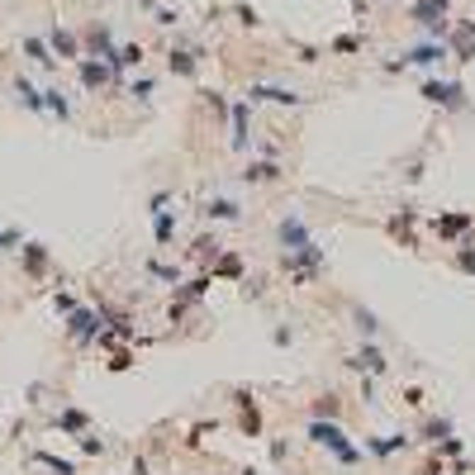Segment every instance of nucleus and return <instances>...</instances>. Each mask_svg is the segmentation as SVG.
Returning <instances> with one entry per match:
<instances>
[{
    "label": "nucleus",
    "instance_id": "1",
    "mask_svg": "<svg viewBox=\"0 0 475 475\" xmlns=\"http://www.w3.org/2000/svg\"><path fill=\"white\" fill-rule=\"evenodd\" d=\"M309 437H314L318 447H328L332 457L337 461H357V447L347 442V432H342V428H337V418H314V423H309Z\"/></svg>",
    "mask_w": 475,
    "mask_h": 475
},
{
    "label": "nucleus",
    "instance_id": "2",
    "mask_svg": "<svg viewBox=\"0 0 475 475\" xmlns=\"http://www.w3.org/2000/svg\"><path fill=\"white\" fill-rule=\"evenodd\" d=\"M447 10H452V0H418V5H413V19L428 24L437 38H447Z\"/></svg>",
    "mask_w": 475,
    "mask_h": 475
},
{
    "label": "nucleus",
    "instance_id": "3",
    "mask_svg": "<svg viewBox=\"0 0 475 475\" xmlns=\"http://www.w3.org/2000/svg\"><path fill=\"white\" fill-rule=\"evenodd\" d=\"M423 95L432 105H447V110H466V91L457 81H423Z\"/></svg>",
    "mask_w": 475,
    "mask_h": 475
},
{
    "label": "nucleus",
    "instance_id": "4",
    "mask_svg": "<svg viewBox=\"0 0 475 475\" xmlns=\"http://www.w3.org/2000/svg\"><path fill=\"white\" fill-rule=\"evenodd\" d=\"M442 57H447L442 43H418V48H409V52H404V62H395L390 72H399V67H437Z\"/></svg>",
    "mask_w": 475,
    "mask_h": 475
},
{
    "label": "nucleus",
    "instance_id": "5",
    "mask_svg": "<svg viewBox=\"0 0 475 475\" xmlns=\"http://www.w3.org/2000/svg\"><path fill=\"white\" fill-rule=\"evenodd\" d=\"M67 332H72L77 342H91V337H100V314H91V309H72V318H67Z\"/></svg>",
    "mask_w": 475,
    "mask_h": 475
},
{
    "label": "nucleus",
    "instance_id": "6",
    "mask_svg": "<svg viewBox=\"0 0 475 475\" xmlns=\"http://www.w3.org/2000/svg\"><path fill=\"white\" fill-rule=\"evenodd\" d=\"M105 81H110V62H95V57L81 62V86H86V91H100Z\"/></svg>",
    "mask_w": 475,
    "mask_h": 475
},
{
    "label": "nucleus",
    "instance_id": "7",
    "mask_svg": "<svg viewBox=\"0 0 475 475\" xmlns=\"http://www.w3.org/2000/svg\"><path fill=\"white\" fill-rule=\"evenodd\" d=\"M471 214H437V219H432V228H437V238H457V233H466V228H471Z\"/></svg>",
    "mask_w": 475,
    "mask_h": 475
},
{
    "label": "nucleus",
    "instance_id": "8",
    "mask_svg": "<svg viewBox=\"0 0 475 475\" xmlns=\"http://www.w3.org/2000/svg\"><path fill=\"white\" fill-rule=\"evenodd\" d=\"M86 48H91L95 57H105V62H110V57H114V38H110V29H105V24H95V29L86 33Z\"/></svg>",
    "mask_w": 475,
    "mask_h": 475
},
{
    "label": "nucleus",
    "instance_id": "9",
    "mask_svg": "<svg viewBox=\"0 0 475 475\" xmlns=\"http://www.w3.org/2000/svg\"><path fill=\"white\" fill-rule=\"evenodd\" d=\"M247 95H252V105H257V100H271V105H300V95L281 91V86H252Z\"/></svg>",
    "mask_w": 475,
    "mask_h": 475
},
{
    "label": "nucleus",
    "instance_id": "10",
    "mask_svg": "<svg viewBox=\"0 0 475 475\" xmlns=\"http://www.w3.org/2000/svg\"><path fill=\"white\" fill-rule=\"evenodd\" d=\"M281 242H285V252H295V247L314 242V238L304 233V223H300V219H281Z\"/></svg>",
    "mask_w": 475,
    "mask_h": 475
},
{
    "label": "nucleus",
    "instance_id": "11",
    "mask_svg": "<svg viewBox=\"0 0 475 475\" xmlns=\"http://www.w3.org/2000/svg\"><path fill=\"white\" fill-rule=\"evenodd\" d=\"M48 48H52L57 57H81L77 38H72V33H67V29H52V33H48Z\"/></svg>",
    "mask_w": 475,
    "mask_h": 475
},
{
    "label": "nucleus",
    "instance_id": "12",
    "mask_svg": "<svg viewBox=\"0 0 475 475\" xmlns=\"http://www.w3.org/2000/svg\"><path fill=\"white\" fill-rule=\"evenodd\" d=\"M238 404H242V432H262V413H257V404H252V395H247V390H242V395H238Z\"/></svg>",
    "mask_w": 475,
    "mask_h": 475
},
{
    "label": "nucleus",
    "instance_id": "13",
    "mask_svg": "<svg viewBox=\"0 0 475 475\" xmlns=\"http://www.w3.org/2000/svg\"><path fill=\"white\" fill-rule=\"evenodd\" d=\"M43 267H48V247L24 242V271H29V276H43Z\"/></svg>",
    "mask_w": 475,
    "mask_h": 475
},
{
    "label": "nucleus",
    "instance_id": "14",
    "mask_svg": "<svg viewBox=\"0 0 475 475\" xmlns=\"http://www.w3.org/2000/svg\"><path fill=\"white\" fill-rule=\"evenodd\" d=\"M167 67H172V77H195V52H167Z\"/></svg>",
    "mask_w": 475,
    "mask_h": 475
},
{
    "label": "nucleus",
    "instance_id": "15",
    "mask_svg": "<svg viewBox=\"0 0 475 475\" xmlns=\"http://www.w3.org/2000/svg\"><path fill=\"white\" fill-rule=\"evenodd\" d=\"M276 176H281V167H276V162H252V167L242 172V181L252 186V181H276Z\"/></svg>",
    "mask_w": 475,
    "mask_h": 475
},
{
    "label": "nucleus",
    "instance_id": "16",
    "mask_svg": "<svg viewBox=\"0 0 475 475\" xmlns=\"http://www.w3.org/2000/svg\"><path fill=\"white\" fill-rule=\"evenodd\" d=\"M24 52H29L38 67H52V62H57V57H52V48H48L43 38H24Z\"/></svg>",
    "mask_w": 475,
    "mask_h": 475
},
{
    "label": "nucleus",
    "instance_id": "17",
    "mask_svg": "<svg viewBox=\"0 0 475 475\" xmlns=\"http://www.w3.org/2000/svg\"><path fill=\"white\" fill-rule=\"evenodd\" d=\"M15 95H19V100H24V105H29L33 114H43V95L33 91V86H29V81H24V77H15Z\"/></svg>",
    "mask_w": 475,
    "mask_h": 475
},
{
    "label": "nucleus",
    "instance_id": "18",
    "mask_svg": "<svg viewBox=\"0 0 475 475\" xmlns=\"http://www.w3.org/2000/svg\"><path fill=\"white\" fill-rule=\"evenodd\" d=\"M352 366H362V371H371V376H380V371H385V357H380L376 347H362L357 352V362Z\"/></svg>",
    "mask_w": 475,
    "mask_h": 475
},
{
    "label": "nucleus",
    "instance_id": "19",
    "mask_svg": "<svg viewBox=\"0 0 475 475\" xmlns=\"http://www.w3.org/2000/svg\"><path fill=\"white\" fill-rule=\"evenodd\" d=\"M404 447H409V437H404V432H395V437H380V442H371V452H376V457H395V452H404Z\"/></svg>",
    "mask_w": 475,
    "mask_h": 475
},
{
    "label": "nucleus",
    "instance_id": "20",
    "mask_svg": "<svg viewBox=\"0 0 475 475\" xmlns=\"http://www.w3.org/2000/svg\"><path fill=\"white\" fill-rule=\"evenodd\" d=\"M233 147H247V105H233Z\"/></svg>",
    "mask_w": 475,
    "mask_h": 475
},
{
    "label": "nucleus",
    "instance_id": "21",
    "mask_svg": "<svg viewBox=\"0 0 475 475\" xmlns=\"http://www.w3.org/2000/svg\"><path fill=\"white\" fill-rule=\"evenodd\" d=\"M43 110H52L57 119H72V105L62 100V91H43Z\"/></svg>",
    "mask_w": 475,
    "mask_h": 475
},
{
    "label": "nucleus",
    "instance_id": "22",
    "mask_svg": "<svg viewBox=\"0 0 475 475\" xmlns=\"http://www.w3.org/2000/svg\"><path fill=\"white\" fill-rule=\"evenodd\" d=\"M33 461H38V466H48L52 475H77V466H72V461H62V457H48V452H38Z\"/></svg>",
    "mask_w": 475,
    "mask_h": 475
},
{
    "label": "nucleus",
    "instance_id": "23",
    "mask_svg": "<svg viewBox=\"0 0 475 475\" xmlns=\"http://www.w3.org/2000/svg\"><path fill=\"white\" fill-rule=\"evenodd\" d=\"M205 214H209V219H238V205H233V200H209Z\"/></svg>",
    "mask_w": 475,
    "mask_h": 475
},
{
    "label": "nucleus",
    "instance_id": "24",
    "mask_svg": "<svg viewBox=\"0 0 475 475\" xmlns=\"http://www.w3.org/2000/svg\"><path fill=\"white\" fill-rule=\"evenodd\" d=\"M57 428H67V432H86V413H81V409H67L62 418H57Z\"/></svg>",
    "mask_w": 475,
    "mask_h": 475
},
{
    "label": "nucleus",
    "instance_id": "25",
    "mask_svg": "<svg viewBox=\"0 0 475 475\" xmlns=\"http://www.w3.org/2000/svg\"><path fill=\"white\" fill-rule=\"evenodd\" d=\"M337 413H342L337 395H328V399H318V404H314V418H337Z\"/></svg>",
    "mask_w": 475,
    "mask_h": 475
},
{
    "label": "nucleus",
    "instance_id": "26",
    "mask_svg": "<svg viewBox=\"0 0 475 475\" xmlns=\"http://www.w3.org/2000/svg\"><path fill=\"white\" fill-rule=\"evenodd\" d=\"M172 233H176V219L167 209H157V242H172Z\"/></svg>",
    "mask_w": 475,
    "mask_h": 475
},
{
    "label": "nucleus",
    "instance_id": "27",
    "mask_svg": "<svg viewBox=\"0 0 475 475\" xmlns=\"http://www.w3.org/2000/svg\"><path fill=\"white\" fill-rule=\"evenodd\" d=\"M447 432H452V423H447V418H432V423H428V437H437V442H442Z\"/></svg>",
    "mask_w": 475,
    "mask_h": 475
},
{
    "label": "nucleus",
    "instance_id": "28",
    "mask_svg": "<svg viewBox=\"0 0 475 475\" xmlns=\"http://www.w3.org/2000/svg\"><path fill=\"white\" fill-rule=\"evenodd\" d=\"M81 452H86V457H100V452H105V442H100V437H86V432H81Z\"/></svg>",
    "mask_w": 475,
    "mask_h": 475
},
{
    "label": "nucleus",
    "instance_id": "29",
    "mask_svg": "<svg viewBox=\"0 0 475 475\" xmlns=\"http://www.w3.org/2000/svg\"><path fill=\"white\" fill-rule=\"evenodd\" d=\"M238 271H242V262H238V257H223V262H219V276H238Z\"/></svg>",
    "mask_w": 475,
    "mask_h": 475
},
{
    "label": "nucleus",
    "instance_id": "30",
    "mask_svg": "<svg viewBox=\"0 0 475 475\" xmlns=\"http://www.w3.org/2000/svg\"><path fill=\"white\" fill-rule=\"evenodd\" d=\"M357 323H362V332H376V328H380L376 314H366V309H357Z\"/></svg>",
    "mask_w": 475,
    "mask_h": 475
},
{
    "label": "nucleus",
    "instance_id": "31",
    "mask_svg": "<svg viewBox=\"0 0 475 475\" xmlns=\"http://www.w3.org/2000/svg\"><path fill=\"white\" fill-rule=\"evenodd\" d=\"M457 267H461V271H471V276H475V252H471V247H466V252H457Z\"/></svg>",
    "mask_w": 475,
    "mask_h": 475
},
{
    "label": "nucleus",
    "instance_id": "32",
    "mask_svg": "<svg viewBox=\"0 0 475 475\" xmlns=\"http://www.w3.org/2000/svg\"><path fill=\"white\" fill-rule=\"evenodd\" d=\"M332 48H337V52H357V48H362V38H352V33H347V38H337Z\"/></svg>",
    "mask_w": 475,
    "mask_h": 475
},
{
    "label": "nucleus",
    "instance_id": "33",
    "mask_svg": "<svg viewBox=\"0 0 475 475\" xmlns=\"http://www.w3.org/2000/svg\"><path fill=\"white\" fill-rule=\"evenodd\" d=\"M133 95H138V100H142V95H152V77H142V81H133Z\"/></svg>",
    "mask_w": 475,
    "mask_h": 475
}]
</instances>
